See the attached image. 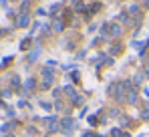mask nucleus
<instances>
[{
	"label": "nucleus",
	"instance_id": "nucleus-8",
	"mask_svg": "<svg viewBox=\"0 0 149 137\" xmlns=\"http://www.w3.org/2000/svg\"><path fill=\"white\" fill-rule=\"evenodd\" d=\"M52 28H54L56 32H61V30L65 28V22L61 20V16H54V22H52Z\"/></svg>",
	"mask_w": 149,
	"mask_h": 137
},
{
	"label": "nucleus",
	"instance_id": "nucleus-7",
	"mask_svg": "<svg viewBox=\"0 0 149 137\" xmlns=\"http://www.w3.org/2000/svg\"><path fill=\"white\" fill-rule=\"evenodd\" d=\"M32 89H34V79H26L24 81V95H30L32 93Z\"/></svg>",
	"mask_w": 149,
	"mask_h": 137
},
{
	"label": "nucleus",
	"instance_id": "nucleus-11",
	"mask_svg": "<svg viewBox=\"0 0 149 137\" xmlns=\"http://www.w3.org/2000/svg\"><path fill=\"white\" fill-rule=\"evenodd\" d=\"M125 101H129V103H135V101H137V89H133V91L127 93V99H125Z\"/></svg>",
	"mask_w": 149,
	"mask_h": 137
},
{
	"label": "nucleus",
	"instance_id": "nucleus-24",
	"mask_svg": "<svg viewBox=\"0 0 149 137\" xmlns=\"http://www.w3.org/2000/svg\"><path fill=\"white\" fill-rule=\"evenodd\" d=\"M4 137H14V135H12V133H10V135H4Z\"/></svg>",
	"mask_w": 149,
	"mask_h": 137
},
{
	"label": "nucleus",
	"instance_id": "nucleus-17",
	"mask_svg": "<svg viewBox=\"0 0 149 137\" xmlns=\"http://www.w3.org/2000/svg\"><path fill=\"white\" fill-rule=\"evenodd\" d=\"M10 93H12L10 89H4V91L0 93V97H10Z\"/></svg>",
	"mask_w": 149,
	"mask_h": 137
},
{
	"label": "nucleus",
	"instance_id": "nucleus-9",
	"mask_svg": "<svg viewBox=\"0 0 149 137\" xmlns=\"http://www.w3.org/2000/svg\"><path fill=\"white\" fill-rule=\"evenodd\" d=\"M65 93H67V97H71V101H77V99H79V95H77V91H74L73 87H65Z\"/></svg>",
	"mask_w": 149,
	"mask_h": 137
},
{
	"label": "nucleus",
	"instance_id": "nucleus-5",
	"mask_svg": "<svg viewBox=\"0 0 149 137\" xmlns=\"http://www.w3.org/2000/svg\"><path fill=\"white\" fill-rule=\"evenodd\" d=\"M107 32H109L111 36H119V34H121V26H119V24H107Z\"/></svg>",
	"mask_w": 149,
	"mask_h": 137
},
{
	"label": "nucleus",
	"instance_id": "nucleus-3",
	"mask_svg": "<svg viewBox=\"0 0 149 137\" xmlns=\"http://www.w3.org/2000/svg\"><path fill=\"white\" fill-rule=\"evenodd\" d=\"M47 121H49V129H50V133H56V131L61 129V123L56 121V117H54V115L47 117Z\"/></svg>",
	"mask_w": 149,
	"mask_h": 137
},
{
	"label": "nucleus",
	"instance_id": "nucleus-20",
	"mask_svg": "<svg viewBox=\"0 0 149 137\" xmlns=\"http://www.w3.org/2000/svg\"><path fill=\"white\" fill-rule=\"evenodd\" d=\"M141 117H143V119H147V121H149V109H145V111L141 113Z\"/></svg>",
	"mask_w": 149,
	"mask_h": 137
},
{
	"label": "nucleus",
	"instance_id": "nucleus-6",
	"mask_svg": "<svg viewBox=\"0 0 149 137\" xmlns=\"http://www.w3.org/2000/svg\"><path fill=\"white\" fill-rule=\"evenodd\" d=\"M14 127H16L14 121H10V123H2V125H0V131H2L4 135H10V131H12Z\"/></svg>",
	"mask_w": 149,
	"mask_h": 137
},
{
	"label": "nucleus",
	"instance_id": "nucleus-25",
	"mask_svg": "<svg viewBox=\"0 0 149 137\" xmlns=\"http://www.w3.org/2000/svg\"><path fill=\"white\" fill-rule=\"evenodd\" d=\"M145 73H147V77H149V71H145Z\"/></svg>",
	"mask_w": 149,
	"mask_h": 137
},
{
	"label": "nucleus",
	"instance_id": "nucleus-2",
	"mask_svg": "<svg viewBox=\"0 0 149 137\" xmlns=\"http://www.w3.org/2000/svg\"><path fill=\"white\" fill-rule=\"evenodd\" d=\"M74 127V121L71 117H65V119H61V129L67 133V135H71V129Z\"/></svg>",
	"mask_w": 149,
	"mask_h": 137
},
{
	"label": "nucleus",
	"instance_id": "nucleus-18",
	"mask_svg": "<svg viewBox=\"0 0 149 137\" xmlns=\"http://www.w3.org/2000/svg\"><path fill=\"white\" fill-rule=\"evenodd\" d=\"M6 115H8V117H14V109H12V107H8V109H6Z\"/></svg>",
	"mask_w": 149,
	"mask_h": 137
},
{
	"label": "nucleus",
	"instance_id": "nucleus-14",
	"mask_svg": "<svg viewBox=\"0 0 149 137\" xmlns=\"http://www.w3.org/2000/svg\"><path fill=\"white\" fill-rule=\"evenodd\" d=\"M10 81H12V83H10V85H12V87H14V89H16V87H20V79H18V77H16V75H12V77H10Z\"/></svg>",
	"mask_w": 149,
	"mask_h": 137
},
{
	"label": "nucleus",
	"instance_id": "nucleus-15",
	"mask_svg": "<svg viewBox=\"0 0 149 137\" xmlns=\"http://www.w3.org/2000/svg\"><path fill=\"white\" fill-rule=\"evenodd\" d=\"M74 10H77V12L85 10V2H81V0H74Z\"/></svg>",
	"mask_w": 149,
	"mask_h": 137
},
{
	"label": "nucleus",
	"instance_id": "nucleus-21",
	"mask_svg": "<svg viewBox=\"0 0 149 137\" xmlns=\"http://www.w3.org/2000/svg\"><path fill=\"white\" fill-rule=\"evenodd\" d=\"M40 107H42V109H47V111H50V105H49V103H45V101L40 103Z\"/></svg>",
	"mask_w": 149,
	"mask_h": 137
},
{
	"label": "nucleus",
	"instance_id": "nucleus-4",
	"mask_svg": "<svg viewBox=\"0 0 149 137\" xmlns=\"http://www.w3.org/2000/svg\"><path fill=\"white\" fill-rule=\"evenodd\" d=\"M28 24H30V16H28V14H18L16 26H18V28H26Z\"/></svg>",
	"mask_w": 149,
	"mask_h": 137
},
{
	"label": "nucleus",
	"instance_id": "nucleus-22",
	"mask_svg": "<svg viewBox=\"0 0 149 137\" xmlns=\"http://www.w3.org/2000/svg\"><path fill=\"white\" fill-rule=\"evenodd\" d=\"M6 32H8V30H4V28H0V38H2V36H4Z\"/></svg>",
	"mask_w": 149,
	"mask_h": 137
},
{
	"label": "nucleus",
	"instance_id": "nucleus-23",
	"mask_svg": "<svg viewBox=\"0 0 149 137\" xmlns=\"http://www.w3.org/2000/svg\"><path fill=\"white\" fill-rule=\"evenodd\" d=\"M123 137H131V135H129V133H123Z\"/></svg>",
	"mask_w": 149,
	"mask_h": 137
},
{
	"label": "nucleus",
	"instance_id": "nucleus-1",
	"mask_svg": "<svg viewBox=\"0 0 149 137\" xmlns=\"http://www.w3.org/2000/svg\"><path fill=\"white\" fill-rule=\"evenodd\" d=\"M50 85H52V68L45 67L42 68V81H40V87H42V89H50Z\"/></svg>",
	"mask_w": 149,
	"mask_h": 137
},
{
	"label": "nucleus",
	"instance_id": "nucleus-13",
	"mask_svg": "<svg viewBox=\"0 0 149 137\" xmlns=\"http://www.w3.org/2000/svg\"><path fill=\"white\" fill-rule=\"evenodd\" d=\"M30 43H32V38H24V41L20 43V50H28V48H30Z\"/></svg>",
	"mask_w": 149,
	"mask_h": 137
},
{
	"label": "nucleus",
	"instance_id": "nucleus-19",
	"mask_svg": "<svg viewBox=\"0 0 149 137\" xmlns=\"http://www.w3.org/2000/svg\"><path fill=\"white\" fill-rule=\"evenodd\" d=\"M131 14H135V16H137V14H139V8H137V6H131Z\"/></svg>",
	"mask_w": 149,
	"mask_h": 137
},
{
	"label": "nucleus",
	"instance_id": "nucleus-10",
	"mask_svg": "<svg viewBox=\"0 0 149 137\" xmlns=\"http://www.w3.org/2000/svg\"><path fill=\"white\" fill-rule=\"evenodd\" d=\"M28 8H30V0H22L20 8H18V14H28Z\"/></svg>",
	"mask_w": 149,
	"mask_h": 137
},
{
	"label": "nucleus",
	"instance_id": "nucleus-12",
	"mask_svg": "<svg viewBox=\"0 0 149 137\" xmlns=\"http://www.w3.org/2000/svg\"><path fill=\"white\" fill-rule=\"evenodd\" d=\"M38 55H40V50H38V48H32V52L28 55V63H32V61H36V59H38Z\"/></svg>",
	"mask_w": 149,
	"mask_h": 137
},
{
	"label": "nucleus",
	"instance_id": "nucleus-16",
	"mask_svg": "<svg viewBox=\"0 0 149 137\" xmlns=\"http://www.w3.org/2000/svg\"><path fill=\"white\" fill-rule=\"evenodd\" d=\"M111 137H123L121 129H111Z\"/></svg>",
	"mask_w": 149,
	"mask_h": 137
}]
</instances>
